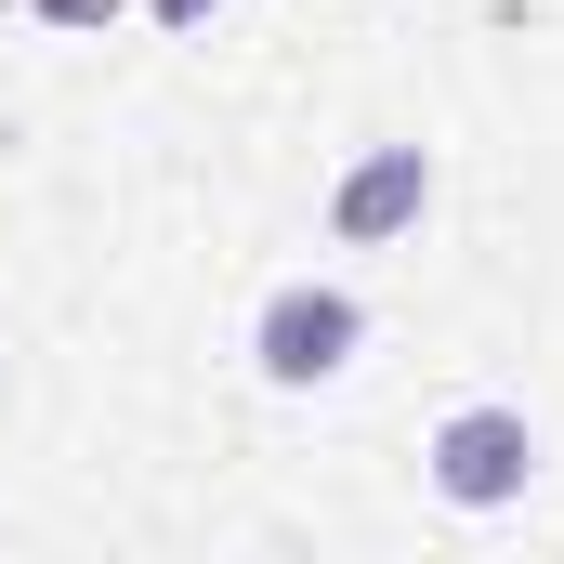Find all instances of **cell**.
I'll return each mask as SVG.
<instances>
[{"label": "cell", "mask_w": 564, "mask_h": 564, "mask_svg": "<svg viewBox=\"0 0 564 564\" xmlns=\"http://www.w3.org/2000/svg\"><path fill=\"white\" fill-rule=\"evenodd\" d=\"M355 341H368V302L328 276H289L263 302V328H250V368L276 381V394H315V381H341L355 368Z\"/></svg>", "instance_id": "6da1fadb"}, {"label": "cell", "mask_w": 564, "mask_h": 564, "mask_svg": "<svg viewBox=\"0 0 564 564\" xmlns=\"http://www.w3.org/2000/svg\"><path fill=\"white\" fill-rule=\"evenodd\" d=\"M525 486H539V421H525V408H459V421L433 433V499L512 512Z\"/></svg>", "instance_id": "7a4b0ae2"}, {"label": "cell", "mask_w": 564, "mask_h": 564, "mask_svg": "<svg viewBox=\"0 0 564 564\" xmlns=\"http://www.w3.org/2000/svg\"><path fill=\"white\" fill-rule=\"evenodd\" d=\"M421 197H433V158H421V144H368V158L341 171L328 224H341L355 250H381V237H408V224H421Z\"/></svg>", "instance_id": "3957f363"}, {"label": "cell", "mask_w": 564, "mask_h": 564, "mask_svg": "<svg viewBox=\"0 0 564 564\" xmlns=\"http://www.w3.org/2000/svg\"><path fill=\"white\" fill-rule=\"evenodd\" d=\"M40 13H53V26H106L119 0H40Z\"/></svg>", "instance_id": "277c9868"}, {"label": "cell", "mask_w": 564, "mask_h": 564, "mask_svg": "<svg viewBox=\"0 0 564 564\" xmlns=\"http://www.w3.org/2000/svg\"><path fill=\"white\" fill-rule=\"evenodd\" d=\"M158 26H210V0H158Z\"/></svg>", "instance_id": "5b68a950"}]
</instances>
